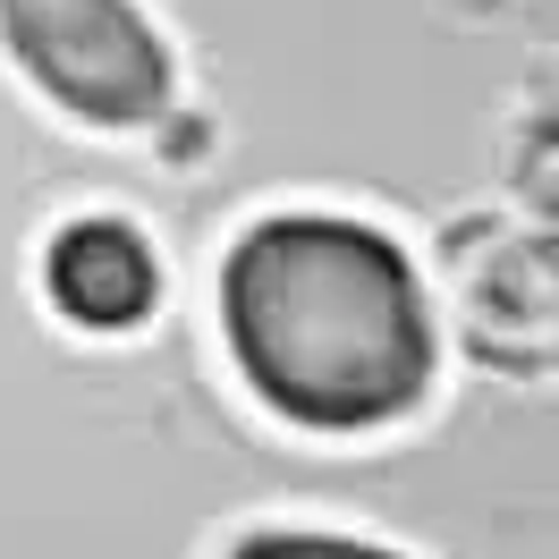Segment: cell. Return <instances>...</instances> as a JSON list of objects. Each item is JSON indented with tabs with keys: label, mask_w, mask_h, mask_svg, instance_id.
Instances as JSON below:
<instances>
[{
	"label": "cell",
	"mask_w": 559,
	"mask_h": 559,
	"mask_svg": "<svg viewBox=\"0 0 559 559\" xmlns=\"http://www.w3.org/2000/svg\"><path fill=\"white\" fill-rule=\"evenodd\" d=\"M246 390L306 432H373L432 390V306L407 246L356 212H272L221 263Z\"/></svg>",
	"instance_id": "1"
},
{
	"label": "cell",
	"mask_w": 559,
	"mask_h": 559,
	"mask_svg": "<svg viewBox=\"0 0 559 559\" xmlns=\"http://www.w3.org/2000/svg\"><path fill=\"white\" fill-rule=\"evenodd\" d=\"M509 187H518L525 212L559 221V103H543L518 128V153H509Z\"/></svg>",
	"instance_id": "5"
},
{
	"label": "cell",
	"mask_w": 559,
	"mask_h": 559,
	"mask_svg": "<svg viewBox=\"0 0 559 559\" xmlns=\"http://www.w3.org/2000/svg\"><path fill=\"white\" fill-rule=\"evenodd\" d=\"M0 51L85 128H153L178 94L170 43L136 0H0Z\"/></svg>",
	"instance_id": "2"
},
{
	"label": "cell",
	"mask_w": 559,
	"mask_h": 559,
	"mask_svg": "<svg viewBox=\"0 0 559 559\" xmlns=\"http://www.w3.org/2000/svg\"><path fill=\"white\" fill-rule=\"evenodd\" d=\"M43 297L76 331H136L162 306V263H153V246L128 221L85 212V221H69L43 246Z\"/></svg>",
	"instance_id": "4"
},
{
	"label": "cell",
	"mask_w": 559,
	"mask_h": 559,
	"mask_svg": "<svg viewBox=\"0 0 559 559\" xmlns=\"http://www.w3.org/2000/svg\"><path fill=\"white\" fill-rule=\"evenodd\" d=\"M457 331L500 373H543L559 356V238L543 229H457Z\"/></svg>",
	"instance_id": "3"
},
{
	"label": "cell",
	"mask_w": 559,
	"mask_h": 559,
	"mask_svg": "<svg viewBox=\"0 0 559 559\" xmlns=\"http://www.w3.org/2000/svg\"><path fill=\"white\" fill-rule=\"evenodd\" d=\"M229 559H407V551L365 543V534H297V525H272V534H246Z\"/></svg>",
	"instance_id": "6"
}]
</instances>
